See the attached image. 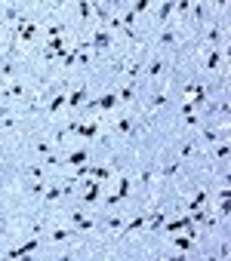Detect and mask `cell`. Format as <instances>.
Instances as JSON below:
<instances>
[{
    "mask_svg": "<svg viewBox=\"0 0 231 261\" xmlns=\"http://www.w3.org/2000/svg\"><path fill=\"white\" fill-rule=\"evenodd\" d=\"M173 246H176V249H179L182 255H188V252L194 249V240H191V237H185V234L179 231V234H173Z\"/></svg>",
    "mask_w": 231,
    "mask_h": 261,
    "instance_id": "cell-12",
    "label": "cell"
},
{
    "mask_svg": "<svg viewBox=\"0 0 231 261\" xmlns=\"http://www.w3.org/2000/svg\"><path fill=\"white\" fill-rule=\"evenodd\" d=\"M228 252H231V249H228V243H222V246H219V252H216V255H219V258H228Z\"/></svg>",
    "mask_w": 231,
    "mask_h": 261,
    "instance_id": "cell-43",
    "label": "cell"
},
{
    "mask_svg": "<svg viewBox=\"0 0 231 261\" xmlns=\"http://www.w3.org/2000/svg\"><path fill=\"white\" fill-rule=\"evenodd\" d=\"M145 221H148V215H136L130 224H123V228H120L117 234H120V237H133L136 231H142V228H145Z\"/></svg>",
    "mask_w": 231,
    "mask_h": 261,
    "instance_id": "cell-10",
    "label": "cell"
},
{
    "mask_svg": "<svg viewBox=\"0 0 231 261\" xmlns=\"http://www.w3.org/2000/svg\"><path fill=\"white\" fill-rule=\"evenodd\" d=\"M111 43H114V37H111V31L108 28H96V34H93V43H90V52L93 56H102V52H108L111 49Z\"/></svg>",
    "mask_w": 231,
    "mask_h": 261,
    "instance_id": "cell-1",
    "label": "cell"
},
{
    "mask_svg": "<svg viewBox=\"0 0 231 261\" xmlns=\"http://www.w3.org/2000/svg\"><path fill=\"white\" fill-rule=\"evenodd\" d=\"M154 175H157V172H154V169H142V172H139V184H142V187H145V190H148V187L154 184Z\"/></svg>",
    "mask_w": 231,
    "mask_h": 261,
    "instance_id": "cell-25",
    "label": "cell"
},
{
    "mask_svg": "<svg viewBox=\"0 0 231 261\" xmlns=\"http://www.w3.org/2000/svg\"><path fill=\"white\" fill-rule=\"evenodd\" d=\"M117 104H120V101H117V92H102L96 101H83L80 108H83V111H93V108H99V111H114Z\"/></svg>",
    "mask_w": 231,
    "mask_h": 261,
    "instance_id": "cell-3",
    "label": "cell"
},
{
    "mask_svg": "<svg viewBox=\"0 0 231 261\" xmlns=\"http://www.w3.org/2000/svg\"><path fill=\"white\" fill-rule=\"evenodd\" d=\"M28 175H31L34 181H43V178H46V169H43V166H31V169H28Z\"/></svg>",
    "mask_w": 231,
    "mask_h": 261,
    "instance_id": "cell-35",
    "label": "cell"
},
{
    "mask_svg": "<svg viewBox=\"0 0 231 261\" xmlns=\"http://www.w3.org/2000/svg\"><path fill=\"white\" fill-rule=\"evenodd\" d=\"M173 6H176V0H164V3H161V9H157V25H167L170 22V15H173Z\"/></svg>",
    "mask_w": 231,
    "mask_h": 261,
    "instance_id": "cell-13",
    "label": "cell"
},
{
    "mask_svg": "<svg viewBox=\"0 0 231 261\" xmlns=\"http://www.w3.org/2000/svg\"><path fill=\"white\" fill-rule=\"evenodd\" d=\"M151 6V0H133V3H130V9L136 12V15H142V12H145Z\"/></svg>",
    "mask_w": 231,
    "mask_h": 261,
    "instance_id": "cell-34",
    "label": "cell"
},
{
    "mask_svg": "<svg viewBox=\"0 0 231 261\" xmlns=\"http://www.w3.org/2000/svg\"><path fill=\"white\" fill-rule=\"evenodd\" d=\"M15 126H19V120H15L12 114H3V117H0V129H15Z\"/></svg>",
    "mask_w": 231,
    "mask_h": 261,
    "instance_id": "cell-31",
    "label": "cell"
},
{
    "mask_svg": "<svg viewBox=\"0 0 231 261\" xmlns=\"http://www.w3.org/2000/svg\"><path fill=\"white\" fill-rule=\"evenodd\" d=\"M0 3H3V0H0Z\"/></svg>",
    "mask_w": 231,
    "mask_h": 261,
    "instance_id": "cell-48",
    "label": "cell"
},
{
    "mask_svg": "<svg viewBox=\"0 0 231 261\" xmlns=\"http://www.w3.org/2000/svg\"><path fill=\"white\" fill-rule=\"evenodd\" d=\"M65 52H68V43H65L62 34H59V37H49L46 40V49H43V62H62Z\"/></svg>",
    "mask_w": 231,
    "mask_h": 261,
    "instance_id": "cell-2",
    "label": "cell"
},
{
    "mask_svg": "<svg viewBox=\"0 0 231 261\" xmlns=\"http://www.w3.org/2000/svg\"><path fill=\"white\" fill-rule=\"evenodd\" d=\"M65 194H62V187L59 184H49V187H43V200L46 203H56V200H62Z\"/></svg>",
    "mask_w": 231,
    "mask_h": 261,
    "instance_id": "cell-21",
    "label": "cell"
},
{
    "mask_svg": "<svg viewBox=\"0 0 231 261\" xmlns=\"http://www.w3.org/2000/svg\"><path fill=\"white\" fill-rule=\"evenodd\" d=\"M191 9V0H176V6H173V12H179L182 19H185V12Z\"/></svg>",
    "mask_w": 231,
    "mask_h": 261,
    "instance_id": "cell-38",
    "label": "cell"
},
{
    "mask_svg": "<svg viewBox=\"0 0 231 261\" xmlns=\"http://www.w3.org/2000/svg\"><path fill=\"white\" fill-rule=\"evenodd\" d=\"M86 160H90V151L80 148V151H71L68 157H62V163H59V166H80V163H86Z\"/></svg>",
    "mask_w": 231,
    "mask_h": 261,
    "instance_id": "cell-9",
    "label": "cell"
},
{
    "mask_svg": "<svg viewBox=\"0 0 231 261\" xmlns=\"http://www.w3.org/2000/svg\"><path fill=\"white\" fill-rule=\"evenodd\" d=\"M139 74H142V59L139 62H130L127 68H123V83H133Z\"/></svg>",
    "mask_w": 231,
    "mask_h": 261,
    "instance_id": "cell-16",
    "label": "cell"
},
{
    "mask_svg": "<svg viewBox=\"0 0 231 261\" xmlns=\"http://www.w3.org/2000/svg\"><path fill=\"white\" fill-rule=\"evenodd\" d=\"M222 34H225L222 25H213V28L207 31V43H210V46H219V43H222Z\"/></svg>",
    "mask_w": 231,
    "mask_h": 261,
    "instance_id": "cell-19",
    "label": "cell"
},
{
    "mask_svg": "<svg viewBox=\"0 0 231 261\" xmlns=\"http://www.w3.org/2000/svg\"><path fill=\"white\" fill-rule=\"evenodd\" d=\"M225 3H228V0H216V6H219V9H225Z\"/></svg>",
    "mask_w": 231,
    "mask_h": 261,
    "instance_id": "cell-46",
    "label": "cell"
},
{
    "mask_svg": "<svg viewBox=\"0 0 231 261\" xmlns=\"http://www.w3.org/2000/svg\"><path fill=\"white\" fill-rule=\"evenodd\" d=\"M164 104H167V92H154V98H151V111L164 108Z\"/></svg>",
    "mask_w": 231,
    "mask_h": 261,
    "instance_id": "cell-39",
    "label": "cell"
},
{
    "mask_svg": "<svg viewBox=\"0 0 231 261\" xmlns=\"http://www.w3.org/2000/svg\"><path fill=\"white\" fill-rule=\"evenodd\" d=\"M71 234H74L71 228H56L52 231V243H65V240H71Z\"/></svg>",
    "mask_w": 231,
    "mask_h": 261,
    "instance_id": "cell-29",
    "label": "cell"
},
{
    "mask_svg": "<svg viewBox=\"0 0 231 261\" xmlns=\"http://www.w3.org/2000/svg\"><path fill=\"white\" fill-rule=\"evenodd\" d=\"M133 95H136V86H133V83H123V86H120V92H117V101H120V104H130Z\"/></svg>",
    "mask_w": 231,
    "mask_h": 261,
    "instance_id": "cell-18",
    "label": "cell"
},
{
    "mask_svg": "<svg viewBox=\"0 0 231 261\" xmlns=\"http://www.w3.org/2000/svg\"><path fill=\"white\" fill-rule=\"evenodd\" d=\"M90 175L96 181H105V178H111V169L108 166H90Z\"/></svg>",
    "mask_w": 231,
    "mask_h": 261,
    "instance_id": "cell-26",
    "label": "cell"
},
{
    "mask_svg": "<svg viewBox=\"0 0 231 261\" xmlns=\"http://www.w3.org/2000/svg\"><path fill=\"white\" fill-rule=\"evenodd\" d=\"M3 98H9V101H15V98H25V83H19V80H9L6 86H3V92H0Z\"/></svg>",
    "mask_w": 231,
    "mask_h": 261,
    "instance_id": "cell-8",
    "label": "cell"
},
{
    "mask_svg": "<svg viewBox=\"0 0 231 261\" xmlns=\"http://www.w3.org/2000/svg\"><path fill=\"white\" fill-rule=\"evenodd\" d=\"M62 108H65V92L59 89L56 95H52V98H49V104H46V114H49V117H56V114H59Z\"/></svg>",
    "mask_w": 231,
    "mask_h": 261,
    "instance_id": "cell-14",
    "label": "cell"
},
{
    "mask_svg": "<svg viewBox=\"0 0 231 261\" xmlns=\"http://www.w3.org/2000/svg\"><path fill=\"white\" fill-rule=\"evenodd\" d=\"M65 28L68 25H49L46 28V37H59V34H65Z\"/></svg>",
    "mask_w": 231,
    "mask_h": 261,
    "instance_id": "cell-40",
    "label": "cell"
},
{
    "mask_svg": "<svg viewBox=\"0 0 231 261\" xmlns=\"http://www.w3.org/2000/svg\"><path fill=\"white\" fill-rule=\"evenodd\" d=\"M179 169H182V160H176V163L164 166L161 172H157V175H161V178H173V175H176V172H179Z\"/></svg>",
    "mask_w": 231,
    "mask_h": 261,
    "instance_id": "cell-27",
    "label": "cell"
},
{
    "mask_svg": "<svg viewBox=\"0 0 231 261\" xmlns=\"http://www.w3.org/2000/svg\"><path fill=\"white\" fill-rule=\"evenodd\" d=\"M198 123H201V120H198V114H182V126H185V129H194Z\"/></svg>",
    "mask_w": 231,
    "mask_h": 261,
    "instance_id": "cell-37",
    "label": "cell"
},
{
    "mask_svg": "<svg viewBox=\"0 0 231 261\" xmlns=\"http://www.w3.org/2000/svg\"><path fill=\"white\" fill-rule=\"evenodd\" d=\"M19 19H22V9H19V6H6V22H9V25H15Z\"/></svg>",
    "mask_w": 231,
    "mask_h": 261,
    "instance_id": "cell-33",
    "label": "cell"
},
{
    "mask_svg": "<svg viewBox=\"0 0 231 261\" xmlns=\"http://www.w3.org/2000/svg\"><path fill=\"white\" fill-rule=\"evenodd\" d=\"M83 101H86V86H83V83L74 86L71 92H65V108H71V111H80Z\"/></svg>",
    "mask_w": 231,
    "mask_h": 261,
    "instance_id": "cell-4",
    "label": "cell"
},
{
    "mask_svg": "<svg viewBox=\"0 0 231 261\" xmlns=\"http://www.w3.org/2000/svg\"><path fill=\"white\" fill-rule=\"evenodd\" d=\"M77 19L90 22L93 19V0H77Z\"/></svg>",
    "mask_w": 231,
    "mask_h": 261,
    "instance_id": "cell-15",
    "label": "cell"
},
{
    "mask_svg": "<svg viewBox=\"0 0 231 261\" xmlns=\"http://www.w3.org/2000/svg\"><path fill=\"white\" fill-rule=\"evenodd\" d=\"M207 203H213V200H210V190H204V187H201L198 194H194V197L185 203V212H191V209H201V206H207Z\"/></svg>",
    "mask_w": 231,
    "mask_h": 261,
    "instance_id": "cell-11",
    "label": "cell"
},
{
    "mask_svg": "<svg viewBox=\"0 0 231 261\" xmlns=\"http://www.w3.org/2000/svg\"><path fill=\"white\" fill-rule=\"evenodd\" d=\"M161 74H164V59H161V56H154L151 65H148V77H161Z\"/></svg>",
    "mask_w": 231,
    "mask_h": 261,
    "instance_id": "cell-24",
    "label": "cell"
},
{
    "mask_svg": "<svg viewBox=\"0 0 231 261\" xmlns=\"http://www.w3.org/2000/svg\"><path fill=\"white\" fill-rule=\"evenodd\" d=\"M65 3H68V0H52V6H56V9H62Z\"/></svg>",
    "mask_w": 231,
    "mask_h": 261,
    "instance_id": "cell-45",
    "label": "cell"
},
{
    "mask_svg": "<svg viewBox=\"0 0 231 261\" xmlns=\"http://www.w3.org/2000/svg\"><path fill=\"white\" fill-rule=\"evenodd\" d=\"M130 190H133V178H130V175H120V184H117V197H120V200H127V197H130Z\"/></svg>",
    "mask_w": 231,
    "mask_h": 261,
    "instance_id": "cell-20",
    "label": "cell"
},
{
    "mask_svg": "<svg viewBox=\"0 0 231 261\" xmlns=\"http://www.w3.org/2000/svg\"><path fill=\"white\" fill-rule=\"evenodd\" d=\"M117 132H120V135H130V132H133V120H130V117H120V120H117Z\"/></svg>",
    "mask_w": 231,
    "mask_h": 261,
    "instance_id": "cell-30",
    "label": "cell"
},
{
    "mask_svg": "<svg viewBox=\"0 0 231 261\" xmlns=\"http://www.w3.org/2000/svg\"><path fill=\"white\" fill-rule=\"evenodd\" d=\"M201 89H204V83H201V80H191V83L182 86V92H185V95H194V92H201Z\"/></svg>",
    "mask_w": 231,
    "mask_h": 261,
    "instance_id": "cell-32",
    "label": "cell"
},
{
    "mask_svg": "<svg viewBox=\"0 0 231 261\" xmlns=\"http://www.w3.org/2000/svg\"><path fill=\"white\" fill-rule=\"evenodd\" d=\"M157 46H161V49H176V46H179V34L164 25L161 34H157Z\"/></svg>",
    "mask_w": 231,
    "mask_h": 261,
    "instance_id": "cell-6",
    "label": "cell"
},
{
    "mask_svg": "<svg viewBox=\"0 0 231 261\" xmlns=\"http://www.w3.org/2000/svg\"><path fill=\"white\" fill-rule=\"evenodd\" d=\"M68 218H71V224H74V231H80V234H86V231H93V228H96V221H93V218H86L80 209H74V212H71Z\"/></svg>",
    "mask_w": 231,
    "mask_h": 261,
    "instance_id": "cell-7",
    "label": "cell"
},
{
    "mask_svg": "<svg viewBox=\"0 0 231 261\" xmlns=\"http://www.w3.org/2000/svg\"><path fill=\"white\" fill-rule=\"evenodd\" d=\"M179 154H182V157H179V160H188V157H194V154H198V148H194L191 142H185V145L179 148Z\"/></svg>",
    "mask_w": 231,
    "mask_h": 261,
    "instance_id": "cell-36",
    "label": "cell"
},
{
    "mask_svg": "<svg viewBox=\"0 0 231 261\" xmlns=\"http://www.w3.org/2000/svg\"><path fill=\"white\" fill-rule=\"evenodd\" d=\"M219 65H222V52H219L216 46H213V49L207 52V62H204V68H207V71H216Z\"/></svg>",
    "mask_w": 231,
    "mask_h": 261,
    "instance_id": "cell-17",
    "label": "cell"
},
{
    "mask_svg": "<svg viewBox=\"0 0 231 261\" xmlns=\"http://www.w3.org/2000/svg\"><path fill=\"white\" fill-rule=\"evenodd\" d=\"M182 114H194V104L191 101H182Z\"/></svg>",
    "mask_w": 231,
    "mask_h": 261,
    "instance_id": "cell-44",
    "label": "cell"
},
{
    "mask_svg": "<svg viewBox=\"0 0 231 261\" xmlns=\"http://www.w3.org/2000/svg\"><path fill=\"white\" fill-rule=\"evenodd\" d=\"M37 249H40V240H37V237H31V240H25V243H22L19 249H9V252H6V258H25V255H34Z\"/></svg>",
    "mask_w": 231,
    "mask_h": 261,
    "instance_id": "cell-5",
    "label": "cell"
},
{
    "mask_svg": "<svg viewBox=\"0 0 231 261\" xmlns=\"http://www.w3.org/2000/svg\"><path fill=\"white\" fill-rule=\"evenodd\" d=\"M228 154H231V145L225 142V138H222V142H216V148H213V157H216V160H228Z\"/></svg>",
    "mask_w": 231,
    "mask_h": 261,
    "instance_id": "cell-22",
    "label": "cell"
},
{
    "mask_svg": "<svg viewBox=\"0 0 231 261\" xmlns=\"http://www.w3.org/2000/svg\"><path fill=\"white\" fill-rule=\"evenodd\" d=\"M34 151H37L40 157H46V154L52 151V142H37V145H34Z\"/></svg>",
    "mask_w": 231,
    "mask_h": 261,
    "instance_id": "cell-41",
    "label": "cell"
},
{
    "mask_svg": "<svg viewBox=\"0 0 231 261\" xmlns=\"http://www.w3.org/2000/svg\"><path fill=\"white\" fill-rule=\"evenodd\" d=\"M123 228V218H117V215H108L105 218V231H111V234H117Z\"/></svg>",
    "mask_w": 231,
    "mask_h": 261,
    "instance_id": "cell-28",
    "label": "cell"
},
{
    "mask_svg": "<svg viewBox=\"0 0 231 261\" xmlns=\"http://www.w3.org/2000/svg\"><path fill=\"white\" fill-rule=\"evenodd\" d=\"M105 203H108V206H120V203H123V200H120V197H117V194H108V197H105Z\"/></svg>",
    "mask_w": 231,
    "mask_h": 261,
    "instance_id": "cell-42",
    "label": "cell"
},
{
    "mask_svg": "<svg viewBox=\"0 0 231 261\" xmlns=\"http://www.w3.org/2000/svg\"><path fill=\"white\" fill-rule=\"evenodd\" d=\"M25 3H37V0H25Z\"/></svg>",
    "mask_w": 231,
    "mask_h": 261,
    "instance_id": "cell-47",
    "label": "cell"
},
{
    "mask_svg": "<svg viewBox=\"0 0 231 261\" xmlns=\"http://www.w3.org/2000/svg\"><path fill=\"white\" fill-rule=\"evenodd\" d=\"M93 12H96V19H99V25H105V22H108V15H111L108 3H93Z\"/></svg>",
    "mask_w": 231,
    "mask_h": 261,
    "instance_id": "cell-23",
    "label": "cell"
}]
</instances>
